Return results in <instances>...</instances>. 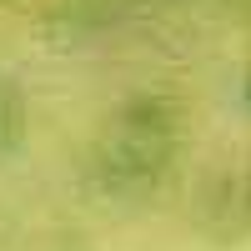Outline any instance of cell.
I'll return each mask as SVG.
<instances>
[{
    "mask_svg": "<svg viewBox=\"0 0 251 251\" xmlns=\"http://www.w3.org/2000/svg\"><path fill=\"white\" fill-rule=\"evenodd\" d=\"M176 156V111L161 96H136L111 116L91 151V181L100 196H141L166 176Z\"/></svg>",
    "mask_w": 251,
    "mask_h": 251,
    "instance_id": "cell-1",
    "label": "cell"
},
{
    "mask_svg": "<svg viewBox=\"0 0 251 251\" xmlns=\"http://www.w3.org/2000/svg\"><path fill=\"white\" fill-rule=\"evenodd\" d=\"M246 96H251V86H246Z\"/></svg>",
    "mask_w": 251,
    "mask_h": 251,
    "instance_id": "cell-3",
    "label": "cell"
},
{
    "mask_svg": "<svg viewBox=\"0 0 251 251\" xmlns=\"http://www.w3.org/2000/svg\"><path fill=\"white\" fill-rule=\"evenodd\" d=\"M20 141H25V100H20V91L0 75V161H5Z\"/></svg>",
    "mask_w": 251,
    "mask_h": 251,
    "instance_id": "cell-2",
    "label": "cell"
}]
</instances>
